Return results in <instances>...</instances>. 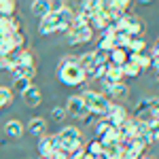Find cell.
Masks as SVG:
<instances>
[{"label":"cell","mask_w":159,"mask_h":159,"mask_svg":"<svg viewBox=\"0 0 159 159\" xmlns=\"http://www.w3.org/2000/svg\"><path fill=\"white\" fill-rule=\"evenodd\" d=\"M11 40H13V45H15V51H21V47H24V43H25L24 32H17V34H13Z\"/></svg>","instance_id":"d6a6232c"},{"label":"cell","mask_w":159,"mask_h":159,"mask_svg":"<svg viewBox=\"0 0 159 159\" xmlns=\"http://www.w3.org/2000/svg\"><path fill=\"white\" fill-rule=\"evenodd\" d=\"M102 89H104V93H110L112 98H125V96L129 93L127 83H115V85H108L106 81H102Z\"/></svg>","instance_id":"9c48e42d"},{"label":"cell","mask_w":159,"mask_h":159,"mask_svg":"<svg viewBox=\"0 0 159 159\" xmlns=\"http://www.w3.org/2000/svg\"><path fill=\"white\" fill-rule=\"evenodd\" d=\"M60 25H61L60 17L51 11L49 15H45V17L38 21V34H40V36H49V34H53V32L60 30Z\"/></svg>","instance_id":"5b68a950"},{"label":"cell","mask_w":159,"mask_h":159,"mask_svg":"<svg viewBox=\"0 0 159 159\" xmlns=\"http://www.w3.org/2000/svg\"><path fill=\"white\" fill-rule=\"evenodd\" d=\"M93 38V30L87 25V28H83V30H70L68 32V36H66V40H68V45H85V43H89Z\"/></svg>","instance_id":"52a82bcc"},{"label":"cell","mask_w":159,"mask_h":159,"mask_svg":"<svg viewBox=\"0 0 159 159\" xmlns=\"http://www.w3.org/2000/svg\"><path fill=\"white\" fill-rule=\"evenodd\" d=\"M127 51H129V55H136V53H147V40H144L142 36L132 38V40H129Z\"/></svg>","instance_id":"ac0fdd59"},{"label":"cell","mask_w":159,"mask_h":159,"mask_svg":"<svg viewBox=\"0 0 159 159\" xmlns=\"http://www.w3.org/2000/svg\"><path fill=\"white\" fill-rule=\"evenodd\" d=\"M151 60H153V61H151V68L159 70V55H157V57H151Z\"/></svg>","instance_id":"f35d334b"},{"label":"cell","mask_w":159,"mask_h":159,"mask_svg":"<svg viewBox=\"0 0 159 159\" xmlns=\"http://www.w3.org/2000/svg\"><path fill=\"white\" fill-rule=\"evenodd\" d=\"M4 132H7V136H11V138H21L24 136V125H21V121H17V119H11V121H7V125H4Z\"/></svg>","instance_id":"9a60e30c"},{"label":"cell","mask_w":159,"mask_h":159,"mask_svg":"<svg viewBox=\"0 0 159 159\" xmlns=\"http://www.w3.org/2000/svg\"><path fill=\"white\" fill-rule=\"evenodd\" d=\"M98 119H100V117H96L93 112H87L85 117L81 119V123H83L85 127H96V123H98Z\"/></svg>","instance_id":"836d02e7"},{"label":"cell","mask_w":159,"mask_h":159,"mask_svg":"<svg viewBox=\"0 0 159 159\" xmlns=\"http://www.w3.org/2000/svg\"><path fill=\"white\" fill-rule=\"evenodd\" d=\"M110 127H112V125L108 123V119H100V121L96 123V127H93L96 140H102V138H104V136H106V134L110 132Z\"/></svg>","instance_id":"603a6c76"},{"label":"cell","mask_w":159,"mask_h":159,"mask_svg":"<svg viewBox=\"0 0 159 159\" xmlns=\"http://www.w3.org/2000/svg\"><path fill=\"white\" fill-rule=\"evenodd\" d=\"M51 9H53V2H49V0H34V2L30 4L32 15H36L38 19H43L45 15H49Z\"/></svg>","instance_id":"8fae6325"},{"label":"cell","mask_w":159,"mask_h":159,"mask_svg":"<svg viewBox=\"0 0 159 159\" xmlns=\"http://www.w3.org/2000/svg\"><path fill=\"white\" fill-rule=\"evenodd\" d=\"M19 66H25V68H34V53L32 51H19Z\"/></svg>","instance_id":"4316f807"},{"label":"cell","mask_w":159,"mask_h":159,"mask_svg":"<svg viewBox=\"0 0 159 159\" xmlns=\"http://www.w3.org/2000/svg\"><path fill=\"white\" fill-rule=\"evenodd\" d=\"M148 134L153 138V142H159V121H153L148 125Z\"/></svg>","instance_id":"e575fe53"},{"label":"cell","mask_w":159,"mask_h":159,"mask_svg":"<svg viewBox=\"0 0 159 159\" xmlns=\"http://www.w3.org/2000/svg\"><path fill=\"white\" fill-rule=\"evenodd\" d=\"M60 148V140H57V136H43V138H38V144H36V151L40 157L45 159H51L53 157V153Z\"/></svg>","instance_id":"277c9868"},{"label":"cell","mask_w":159,"mask_h":159,"mask_svg":"<svg viewBox=\"0 0 159 159\" xmlns=\"http://www.w3.org/2000/svg\"><path fill=\"white\" fill-rule=\"evenodd\" d=\"M57 79H60L61 85H66V87H79L87 81V74L79 66V57L76 55H66V57L60 60V64H57Z\"/></svg>","instance_id":"6da1fadb"},{"label":"cell","mask_w":159,"mask_h":159,"mask_svg":"<svg viewBox=\"0 0 159 159\" xmlns=\"http://www.w3.org/2000/svg\"><path fill=\"white\" fill-rule=\"evenodd\" d=\"M21 98H24L25 106H30V108H36L38 104L43 102V96H40V89H38V87H34V85L30 87V89L25 91V93L21 96Z\"/></svg>","instance_id":"4fadbf2b"},{"label":"cell","mask_w":159,"mask_h":159,"mask_svg":"<svg viewBox=\"0 0 159 159\" xmlns=\"http://www.w3.org/2000/svg\"><path fill=\"white\" fill-rule=\"evenodd\" d=\"M15 9H17V4L13 0H0V17H4V19L15 17Z\"/></svg>","instance_id":"44dd1931"},{"label":"cell","mask_w":159,"mask_h":159,"mask_svg":"<svg viewBox=\"0 0 159 159\" xmlns=\"http://www.w3.org/2000/svg\"><path fill=\"white\" fill-rule=\"evenodd\" d=\"M13 53H15V45L11 36H0V57H9Z\"/></svg>","instance_id":"7402d4cb"},{"label":"cell","mask_w":159,"mask_h":159,"mask_svg":"<svg viewBox=\"0 0 159 159\" xmlns=\"http://www.w3.org/2000/svg\"><path fill=\"white\" fill-rule=\"evenodd\" d=\"M51 159H70V155L66 153V151H61V148H57L55 153H53V157Z\"/></svg>","instance_id":"8d00e7d4"},{"label":"cell","mask_w":159,"mask_h":159,"mask_svg":"<svg viewBox=\"0 0 159 159\" xmlns=\"http://www.w3.org/2000/svg\"><path fill=\"white\" fill-rule=\"evenodd\" d=\"M155 81L159 83V70H155Z\"/></svg>","instance_id":"ab89813d"},{"label":"cell","mask_w":159,"mask_h":159,"mask_svg":"<svg viewBox=\"0 0 159 159\" xmlns=\"http://www.w3.org/2000/svg\"><path fill=\"white\" fill-rule=\"evenodd\" d=\"M142 30H144V25H142L140 19H136V17H132V19L125 24V32H127V36H129V38L140 36V34H142Z\"/></svg>","instance_id":"2e32d148"},{"label":"cell","mask_w":159,"mask_h":159,"mask_svg":"<svg viewBox=\"0 0 159 159\" xmlns=\"http://www.w3.org/2000/svg\"><path fill=\"white\" fill-rule=\"evenodd\" d=\"M96 53V60H98V64H108V53H104V51H93Z\"/></svg>","instance_id":"d590c367"},{"label":"cell","mask_w":159,"mask_h":159,"mask_svg":"<svg viewBox=\"0 0 159 159\" xmlns=\"http://www.w3.org/2000/svg\"><path fill=\"white\" fill-rule=\"evenodd\" d=\"M64 108H66V112H68L70 117H76V119H83L87 112H89L87 106H85V102H83V98H81V93H79V96H70Z\"/></svg>","instance_id":"8992f818"},{"label":"cell","mask_w":159,"mask_h":159,"mask_svg":"<svg viewBox=\"0 0 159 159\" xmlns=\"http://www.w3.org/2000/svg\"><path fill=\"white\" fill-rule=\"evenodd\" d=\"M121 72H123V79H125V76H129V79H136V76H140V72H142V70L136 66L134 61H127L125 66H121Z\"/></svg>","instance_id":"484cf974"},{"label":"cell","mask_w":159,"mask_h":159,"mask_svg":"<svg viewBox=\"0 0 159 159\" xmlns=\"http://www.w3.org/2000/svg\"><path fill=\"white\" fill-rule=\"evenodd\" d=\"M11 102H13L11 89H7V87H0V108H2V106H7V104H11Z\"/></svg>","instance_id":"4dcf8cb0"},{"label":"cell","mask_w":159,"mask_h":159,"mask_svg":"<svg viewBox=\"0 0 159 159\" xmlns=\"http://www.w3.org/2000/svg\"><path fill=\"white\" fill-rule=\"evenodd\" d=\"M81 98H83V102H85V106L89 112H93L96 117H100V119H106V115H108V108H110V102L104 93H100V91H96V89H85L83 93H81Z\"/></svg>","instance_id":"7a4b0ae2"},{"label":"cell","mask_w":159,"mask_h":159,"mask_svg":"<svg viewBox=\"0 0 159 159\" xmlns=\"http://www.w3.org/2000/svg\"><path fill=\"white\" fill-rule=\"evenodd\" d=\"M108 85H115V83H123V72L121 68H117V66H110L106 68V79H104Z\"/></svg>","instance_id":"e0dca14e"},{"label":"cell","mask_w":159,"mask_h":159,"mask_svg":"<svg viewBox=\"0 0 159 159\" xmlns=\"http://www.w3.org/2000/svg\"><path fill=\"white\" fill-rule=\"evenodd\" d=\"M129 61H134L140 70H148L151 68V55L148 53H136V55H129Z\"/></svg>","instance_id":"d6986e66"},{"label":"cell","mask_w":159,"mask_h":159,"mask_svg":"<svg viewBox=\"0 0 159 159\" xmlns=\"http://www.w3.org/2000/svg\"><path fill=\"white\" fill-rule=\"evenodd\" d=\"M30 87H32V81H28V79H17V81H13V91H15V93H21V96H24Z\"/></svg>","instance_id":"83f0119b"},{"label":"cell","mask_w":159,"mask_h":159,"mask_svg":"<svg viewBox=\"0 0 159 159\" xmlns=\"http://www.w3.org/2000/svg\"><path fill=\"white\" fill-rule=\"evenodd\" d=\"M148 55H151V57H157V55H159V38L153 43V47H151V53H148Z\"/></svg>","instance_id":"74e56055"},{"label":"cell","mask_w":159,"mask_h":159,"mask_svg":"<svg viewBox=\"0 0 159 159\" xmlns=\"http://www.w3.org/2000/svg\"><path fill=\"white\" fill-rule=\"evenodd\" d=\"M148 112H151V117L155 121H159V96L151 98V108H148Z\"/></svg>","instance_id":"1f68e13d"},{"label":"cell","mask_w":159,"mask_h":159,"mask_svg":"<svg viewBox=\"0 0 159 159\" xmlns=\"http://www.w3.org/2000/svg\"><path fill=\"white\" fill-rule=\"evenodd\" d=\"M112 30H106L104 34H102V38L98 40V51H104V53H110V51L115 49V38H112Z\"/></svg>","instance_id":"5bb4252c"},{"label":"cell","mask_w":159,"mask_h":159,"mask_svg":"<svg viewBox=\"0 0 159 159\" xmlns=\"http://www.w3.org/2000/svg\"><path fill=\"white\" fill-rule=\"evenodd\" d=\"M85 153L96 159L100 153H104V147H102V142H100V140H96V138H93V140H89V144L85 147Z\"/></svg>","instance_id":"cb8c5ba5"},{"label":"cell","mask_w":159,"mask_h":159,"mask_svg":"<svg viewBox=\"0 0 159 159\" xmlns=\"http://www.w3.org/2000/svg\"><path fill=\"white\" fill-rule=\"evenodd\" d=\"M148 108H151V98H142L138 104L134 106V119L138 117V115H144V112H148Z\"/></svg>","instance_id":"f1b7e54d"},{"label":"cell","mask_w":159,"mask_h":159,"mask_svg":"<svg viewBox=\"0 0 159 159\" xmlns=\"http://www.w3.org/2000/svg\"><path fill=\"white\" fill-rule=\"evenodd\" d=\"M34 68H25V66H17V68H13L11 74H13V81H17V79H28V81H32L34 79Z\"/></svg>","instance_id":"ffe728a7"},{"label":"cell","mask_w":159,"mask_h":159,"mask_svg":"<svg viewBox=\"0 0 159 159\" xmlns=\"http://www.w3.org/2000/svg\"><path fill=\"white\" fill-rule=\"evenodd\" d=\"M106 119H108V123L112 127H121V125H125V123L129 121V110L125 108V106H121V104H115L112 102L110 108H108Z\"/></svg>","instance_id":"3957f363"},{"label":"cell","mask_w":159,"mask_h":159,"mask_svg":"<svg viewBox=\"0 0 159 159\" xmlns=\"http://www.w3.org/2000/svg\"><path fill=\"white\" fill-rule=\"evenodd\" d=\"M79 66L83 68L85 74H89L96 66H100L98 60H96V53H93V51H87V53H83V55H79Z\"/></svg>","instance_id":"7c38bea8"},{"label":"cell","mask_w":159,"mask_h":159,"mask_svg":"<svg viewBox=\"0 0 159 159\" xmlns=\"http://www.w3.org/2000/svg\"><path fill=\"white\" fill-rule=\"evenodd\" d=\"M40 159H45V157H40Z\"/></svg>","instance_id":"60d3db41"},{"label":"cell","mask_w":159,"mask_h":159,"mask_svg":"<svg viewBox=\"0 0 159 159\" xmlns=\"http://www.w3.org/2000/svg\"><path fill=\"white\" fill-rule=\"evenodd\" d=\"M66 117H68V112H66L64 106H53V108H51V119L55 123H61Z\"/></svg>","instance_id":"f546056e"},{"label":"cell","mask_w":159,"mask_h":159,"mask_svg":"<svg viewBox=\"0 0 159 159\" xmlns=\"http://www.w3.org/2000/svg\"><path fill=\"white\" fill-rule=\"evenodd\" d=\"M106 68H108V64H100V66H96L91 72L87 74V79H91V81H104V79H106Z\"/></svg>","instance_id":"d4e9b609"},{"label":"cell","mask_w":159,"mask_h":159,"mask_svg":"<svg viewBox=\"0 0 159 159\" xmlns=\"http://www.w3.org/2000/svg\"><path fill=\"white\" fill-rule=\"evenodd\" d=\"M47 132V123L43 117H34V119H30L28 121V134L30 136H36V138H43Z\"/></svg>","instance_id":"30bf717a"},{"label":"cell","mask_w":159,"mask_h":159,"mask_svg":"<svg viewBox=\"0 0 159 159\" xmlns=\"http://www.w3.org/2000/svg\"><path fill=\"white\" fill-rule=\"evenodd\" d=\"M129 61V51L127 49H119V47H115V49L108 53V64L110 66H117V68H121Z\"/></svg>","instance_id":"ba28073f"}]
</instances>
